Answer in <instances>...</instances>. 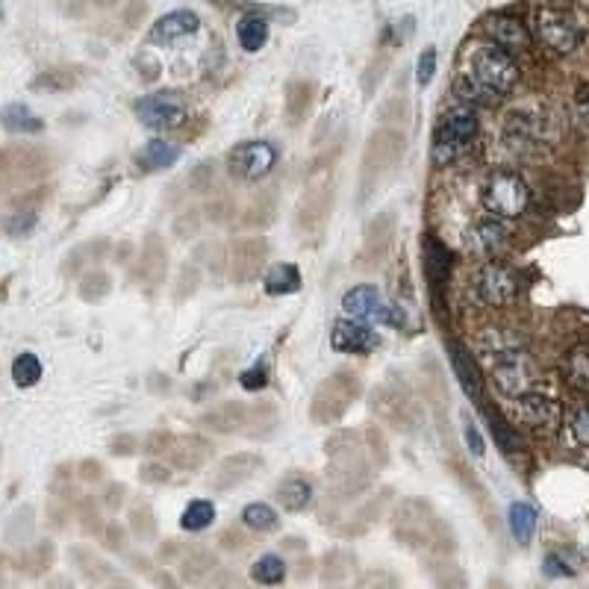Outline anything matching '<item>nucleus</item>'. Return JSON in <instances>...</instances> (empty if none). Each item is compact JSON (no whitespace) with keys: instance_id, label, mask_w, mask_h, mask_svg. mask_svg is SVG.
Here are the masks:
<instances>
[{"instance_id":"1","label":"nucleus","mask_w":589,"mask_h":589,"mask_svg":"<svg viewBox=\"0 0 589 589\" xmlns=\"http://www.w3.org/2000/svg\"><path fill=\"white\" fill-rule=\"evenodd\" d=\"M489 377L504 398L522 401L539 389L542 372L528 348H504L489 354Z\"/></svg>"},{"instance_id":"2","label":"nucleus","mask_w":589,"mask_h":589,"mask_svg":"<svg viewBox=\"0 0 589 589\" xmlns=\"http://www.w3.org/2000/svg\"><path fill=\"white\" fill-rule=\"evenodd\" d=\"M478 115H475V107L469 104H457V107H448L442 115H439V124H436V133H433V162L436 165H448L457 157H463L475 139H478Z\"/></svg>"},{"instance_id":"3","label":"nucleus","mask_w":589,"mask_h":589,"mask_svg":"<svg viewBox=\"0 0 589 589\" xmlns=\"http://www.w3.org/2000/svg\"><path fill=\"white\" fill-rule=\"evenodd\" d=\"M554 139H557V127H554L548 109H525V112H513L507 118L504 142L519 157L534 160L542 151L551 148Z\"/></svg>"},{"instance_id":"4","label":"nucleus","mask_w":589,"mask_h":589,"mask_svg":"<svg viewBox=\"0 0 589 589\" xmlns=\"http://www.w3.org/2000/svg\"><path fill=\"white\" fill-rule=\"evenodd\" d=\"M534 33L539 45H545L551 54L569 56L575 54L584 42V30L578 24V18L554 3H545L534 12Z\"/></svg>"},{"instance_id":"5","label":"nucleus","mask_w":589,"mask_h":589,"mask_svg":"<svg viewBox=\"0 0 589 589\" xmlns=\"http://www.w3.org/2000/svg\"><path fill=\"white\" fill-rule=\"evenodd\" d=\"M483 207L498 218H519L531 204V189L522 174L510 168H498L486 177L481 192Z\"/></svg>"},{"instance_id":"6","label":"nucleus","mask_w":589,"mask_h":589,"mask_svg":"<svg viewBox=\"0 0 589 589\" xmlns=\"http://www.w3.org/2000/svg\"><path fill=\"white\" fill-rule=\"evenodd\" d=\"M469 77H475L481 86H486L489 92H495L501 98V95H510L519 86V65H516L513 54H507L504 48L483 45V48H475L469 56Z\"/></svg>"},{"instance_id":"7","label":"nucleus","mask_w":589,"mask_h":589,"mask_svg":"<svg viewBox=\"0 0 589 589\" xmlns=\"http://www.w3.org/2000/svg\"><path fill=\"white\" fill-rule=\"evenodd\" d=\"M519 271L507 263H486L475 277V298L486 307H507L519 298Z\"/></svg>"},{"instance_id":"8","label":"nucleus","mask_w":589,"mask_h":589,"mask_svg":"<svg viewBox=\"0 0 589 589\" xmlns=\"http://www.w3.org/2000/svg\"><path fill=\"white\" fill-rule=\"evenodd\" d=\"M274 162H277V151L268 142H242V145H236L230 151L227 171L236 180L254 183V180H263L266 177L268 171L274 168Z\"/></svg>"},{"instance_id":"9","label":"nucleus","mask_w":589,"mask_h":589,"mask_svg":"<svg viewBox=\"0 0 589 589\" xmlns=\"http://www.w3.org/2000/svg\"><path fill=\"white\" fill-rule=\"evenodd\" d=\"M342 310H345L348 316H354V319H372V322L395 324V327L404 324V313L392 310V307L383 301V295L377 292L375 286H366V283L345 292Z\"/></svg>"},{"instance_id":"10","label":"nucleus","mask_w":589,"mask_h":589,"mask_svg":"<svg viewBox=\"0 0 589 589\" xmlns=\"http://www.w3.org/2000/svg\"><path fill=\"white\" fill-rule=\"evenodd\" d=\"M136 115L151 130H174L186 121V109L174 95H148L136 101Z\"/></svg>"},{"instance_id":"11","label":"nucleus","mask_w":589,"mask_h":589,"mask_svg":"<svg viewBox=\"0 0 589 589\" xmlns=\"http://www.w3.org/2000/svg\"><path fill=\"white\" fill-rule=\"evenodd\" d=\"M516 416L525 428L536 430V433H551V430L560 425L563 419V407L542 395V392H534V395H525L519 404H516Z\"/></svg>"},{"instance_id":"12","label":"nucleus","mask_w":589,"mask_h":589,"mask_svg":"<svg viewBox=\"0 0 589 589\" xmlns=\"http://www.w3.org/2000/svg\"><path fill=\"white\" fill-rule=\"evenodd\" d=\"M330 345L339 354H372L380 348V336L369 324L354 319H339L330 330Z\"/></svg>"},{"instance_id":"13","label":"nucleus","mask_w":589,"mask_h":589,"mask_svg":"<svg viewBox=\"0 0 589 589\" xmlns=\"http://www.w3.org/2000/svg\"><path fill=\"white\" fill-rule=\"evenodd\" d=\"M492 45L504 48L507 54H525L531 48V30L513 15H489L483 24Z\"/></svg>"},{"instance_id":"14","label":"nucleus","mask_w":589,"mask_h":589,"mask_svg":"<svg viewBox=\"0 0 589 589\" xmlns=\"http://www.w3.org/2000/svg\"><path fill=\"white\" fill-rule=\"evenodd\" d=\"M198 30H201V18L192 9H177V12L162 15L160 21L154 24L151 42L154 45H174V42H183V39L195 36Z\"/></svg>"},{"instance_id":"15","label":"nucleus","mask_w":589,"mask_h":589,"mask_svg":"<svg viewBox=\"0 0 589 589\" xmlns=\"http://www.w3.org/2000/svg\"><path fill=\"white\" fill-rule=\"evenodd\" d=\"M448 354H451V366H454V375L460 380V386L466 389L469 398H481L483 395V377L478 363L472 360V354L463 348V342H451L448 345Z\"/></svg>"},{"instance_id":"16","label":"nucleus","mask_w":589,"mask_h":589,"mask_svg":"<svg viewBox=\"0 0 589 589\" xmlns=\"http://www.w3.org/2000/svg\"><path fill=\"white\" fill-rule=\"evenodd\" d=\"M507 239H510V227L504 224V218H486L481 221L478 227H472V233H469V248L475 251V254H495V251H501L504 245H507Z\"/></svg>"},{"instance_id":"17","label":"nucleus","mask_w":589,"mask_h":589,"mask_svg":"<svg viewBox=\"0 0 589 589\" xmlns=\"http://www.w3.org/2000/svg\"><path fill=\"white\" fill-rule=\"evenodd\" d=\"M563 377L572 389L589 392V342H578L563 354Z\"/></svg>"},{"instance_id":"18","label":"nucleus","mask_w":589,"mask_h":589,"mask_svg":"<svg viewBox=\"0 0 589 589\" xmlns=\"http://www.w3.org/2000/svg\"><path fill=\"white\" fill-rule=\"evenodd\" d=\"M263 286H266L268 295H292L301 289V271L292 263H280V266L268 268Z\"/></svg>"},{"instance_id":"19","label":"nucleus","mask_w":589,"mask_h":589,"mask_svg":"<svg viewBox=\"0 0 589 589\" xmlns=\"http://www.w3.org/2000/svg\"><path fill=\"white\" fill-rule=\"evenodd\" d=\"M236 36H239V45L248 51V54H257L260 48H266L268 42V21L260 18V15H245L236 27Z\"/></svg>"},{"instance_id":"20","label":"nucleus","mask_w":589,"mask_h":589,"mask_svg":"<svg viewBox=\"0 0 589 589\" xmlns=\"http://www.w3.org/2000/svg\"><path fill=\"white\" fill-rule=\"evenodd\" d=\"M180 160V148L171 145V142H162V139H154L145 145V151L139 154V165L148 168V171H160V168H171L174 162Z\"/></svg>"},{"instance_id":"21","label":"nucleus","mask_w":589,"mask_h":589,"mask_svg":"<svg viewBox=\"0 0 589 589\" xmlns=\"http://www.w3.org/2000/svg\"><path fill=\"white\" fill-rule=\"evenodd\" d=\"M454 95L463 101V104H469V107H495L498 104V95L495 92H489L486 86H481L475 77H460L457 83H454Z\"/></svg>"},{"instance_id":"22","label":"nucleus","mask_w":589,"mask_h":589,"mask_svg":"<svg viewBox=\"0 0 589 589\" xmlns=\"http://www.w3.org/2000/svg\"><path fill=\"white\" fill-rule=\"evenodd\" d=\"M510 531H513V536H516V542H522V545H528V542L534 539L536 510L531 507V504L516 501V504L510 507Z\"/></svg>"},{"instance_id":"23","label":"nucleus","mask_w":589,"mask_h":589,"mask_svg":"<svg viewBox=\"0 0 589 589\" xmlns=\"http://www.w3.org/2000/svg\"><path fill=\"white\" fill-rule=\"evenodd\" d=\"M277 498H280V504L289 513H301L310 504V498H313V486L307 481H301V478H292V481H286L277 489Z\"/></svg>"},{"instance_id":"24","label":"nucleus","mask_w":589,"mask_h":589,"mask_svg":"<svg viewBox=\"0 0 589 589\" xmlns=\"http://www.w3.org/2000/svg\"><path fill=\"white\" fill-rule=\"evenodd\" d=\"M251 578H254L257 584H263V587H277V584H283V578H286V563H283L277 554H266V557H260V560L251 566Z\"/></svg>"},{"instance_id":"25","label":"nucleus","mask_w":589,"mask_h":589,"mask_svg":"<svg viewBox=\"0 0 589 589\" xmlns=\"http://www.w3.org/2000/svg\"><path fill=\"white\" fill-rule=\"evenodd\" d=\"M3 127L9 133H42V118H36L27 107H12L3 109Z\"/></svg>"},{"instance_id":"26","label":"nucleus","mask_w":589,"mask_h":589,"mask_svg":"<svg viewBox=\"0 0 589 589\" xmlns=\"http://www.w3.org/2000/svg\"><path fill=\"white\" fill-rule=\"evenodd\" d=\"M213 522H215L213 501H204V498L192 501V504L183 510V516H180L183 531H204V528H210Z\"/></svg>"},{"instance_id":"27","label":"nucleus","mask_w":589,"mask_h":589,"mask_svg":"<svg viewBox=\"0 0 589 589\" xmlns=\"http://www.w3.org/2000/svg\"><path fill=\"white\" fill-rule=\"evenodd\" d=\"M245 407L242 404H221L218 410H213L207 419H204V425L213 430H236L242 422H245Z\"/></svg>"},{"instance_id":"28","label":"nucleus","mask_w":589,"mask_h":589,"mask_svg":"<svg viewBox=\"0 0 589 589\" xmlns=\"http://www.w3.org/2000/svg\"><path fill=\"white\" fill-rule=\"evenodd\" d=\"M242 522L251 528V531H271V528H277V513L268 507V504H248L245 510H242Z\"/></svg>"},{"instance_id":"29","label":"nucleus","mask_w":589,"mask_h":589,"mask_svg":"<svg viewBox=\"0 0 589 589\" xmlns=\"http://www.w3.org/2000/svg\"><path fill=\"white\" fill-rule=\"evenodd\" d=\"M12 377L18 386H36L39 377H42V363L36 354H21L15 363H12Z\"/></svg>"},{"instance_id":"30","label":"nucleus","mask_w":589,"mask_h":589,"mask_svg":"<svg viewBox=\"0 0 589 589\" xmlns=\"http://www.w3.org/2000/svg\"><path fill=\"white\" fill-rule=\"evenodd\" d=\"M425 263H428V271L433 280H442L448 274V266H451V254L436 242V239H425Z\"/></svg>"},{"instance_id":"31","label":"nucleus","mask_w":589,"mask_h":589,"mask_svg":"<svg viewBox=\"0 0 589 589\" xmlns=\"http://www.w3.org/2000/svg\"><path fill=\"white\" fill-rule=\"evenodd\" d=\"M486 422H489V428L495 433V442H498V448L501 451H507V454H513L516 448H519V433L510 428L498 413H486Z\"/></svg>"},{"instance_id":"32","label":"nucleus","mask_w":589,"mask_h":589,"mask_svg":"<svg viewBox=\"0 0 589 589\" xmlns=\"http://www.w3.org/2000/svg\"><path fill=\"white\" fill-rule=\"evenodd\" d=\"M239 383H242L248 392H260V389L268 383L266 366H263V363H254L251 369H245V372L239 375Z\"/></svg>"},{"instance_id":"33","label":"nucleus","mask_w":589,"mask_h":589,"mask_svg":"<svg viewBox=\"0 0 589 589\" xmlns=\"http://www.w3.org/2000/svg\"><path fill=\"white\" fill-rule=\"evenodd\" d=\"M433 74H436V48H425V54L419 56V68H416L419 86H428Z\"/></svg>"},{"instance_id":"34","label":"nucleus","mask_w":589,"mask_h":589,"mask_svg":"<svg viewBox=\"0 0 589 589\" xmlns=\"http://www.w3.org/2000/svg\"><path fill=\"white\" fill-rule=\"evenodd\" d=\"M572 436H575L581 445H587L589 448V404L587 407H581V410L572 416Z\"/></svg>"},{"instance_id":"35","label":"nucleus","mask_w":589,"mask_h":589,"mask_svg":"<svg viewBox=\"0 0 589 589\" xmlns=\"http://www.w3.org/2000/svg\"><path fill=\"white\" fill-rule=\"evenodd\" d=\"M575 112H578L581 124L589 130V86L578 89V95H575Z\"/></svg>"},{"instance_id":"36","label":"nucleus","mask_w":589,"mask_h":589,"mask_svg":"<svg viewBox=\"0 0 589 589\" xmlns=\"http://www.w3.org/2000/svg\"><path fill=\"white\" fill-rule=\"evenodd\" d=\"M545 575H551V578H560V575H572V569L557 557V554H548V560H545Z\"/></svg>"},{"instance_id":"37","label":"nucleus","mask_w":589,"mask_h":589,"mask_svg":"<svg viewBox=\"0 0 589 589\" xmlns=\"http://www.w3.org/2000/svg\"><path fill=\"white\" fill-rule=\"evenodd\" d=\"M466 445L472 448V454L475 457H483V439H481V433H478V428L472 425V422H466Z\"/></svg>"}]
</instances>
